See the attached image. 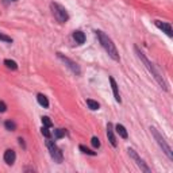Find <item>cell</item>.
<instances>
[{
    "mask_svg": "<svg viewBox=\"0 0 173 173\" xmlns=\"http://www.w3.org/2000/svg\"><path fill=\"white\" fill-rule=\"evenodd\" d=\"M110 83H111V88H112V92H114V96H115V100L118 103H120L122 99H120V95H119V88H118V84H116L115 78L110 77Z\"/></svg>",
    "mask_w": 173,
    "mask_h": 173,
    "instance_id": "10",
    "label": "cell"
},
{
    "mask_svg": "<svg viewBox=\"0 0 173 173\" xmlns=\"http://www.w3.org/2000/svg\"><path fill=\"white\" fill-rule=\"evenodd\" d=\"M11 2H16V0H11Z\"/></svg>",
    "mask_w": 173,
    "mask_h": 173,
    "instance_id": "26",
    "label": "cell"
},
{
    "mask_svg": "<svg viewBox=\"0 0 173 173\" xmlns=\"http://www.w3.org/2000/svg\"><path fill=\"white\" fill-rule=\"evenodd\" d=\"M86 105L91 108L92 111H96L100 108V104L96 102V100H92V99H86Z\"/></svg>",
    "mask_w": 173,
    "mask_h": 173,
    "instance_id": "15",
    "label": "cell"
},
{
    "mask_svg": "<svg viewBox=\"0 0 173 173\" xmlns=\"http://www.w3.org/2000/svg\"><path fill=\"white\" fill-rule=\"evenodd\" d=\"M78 147H80V150L83 151L84 154H88V156H96V151H92L91 149H88V147H86V146L80 145V146H78Z\"/></svg>",
    "mask_w": 173,
    "mask_h": 173,
    "instance_id": "19",
    "label": "cell"
},
{
    "mask_svg": "<svg viewBox=\"0 0 173 173\" xmlns=\"http://www.w3.org/2000/svg\"><path fill=\"white\" fill-rule=\"evenodd\" d=\"M134 50H135V53H137L138 58H139L141 61L143 62V65H145V68L149 70V73H150V74L154 77V80H156L157 83H158V85L161 86V88L164 89V91H168V85H166V83H165L164 77H162V76L159 74V72H158V70H157L156 68H154V65L151 64V62L149 61L147 58H146V56L142 53V51L139 50V49L137 47V46H134Z\"/></svg>",
    "mask_w": 173,
    "mask_h": 173,
    "instance_id": "1",
    "label": "cell"
},
{
    "mask_svg": "<svg viewBox=\"0 0 173 173\" xmlns=\"http://www.w3.org/2000/svg\"><path fill=\"white\" fill-rule=\"evenodd\" d=\"M37 100H38V103H39V104L42 105L43 108H47V107H49V100H47V97H46L45 95L39 93V95L37 96Z\"/></svg>",
    "mask_w": 173,
    "mask_h": 173,
    "instance_id": "14",
    "label": "cell"
},
{
    "mask_svg": "<svg viewBox=\"0 0 173 173\" xmlns=\"http://www.w3.org/2000/svg\"><path fill=\"white\" fill-rule=\"evenodd\" d=\"M150 132H151V134H153L154 139L157 141V143H158V145H159V147L162 149V151H164V153L168 156V158H169V159H173V153H172V149H170V146L166 143V141H165V138L162 137V135L158 132V130H157L156 127H150Z\"/></svg>",
    "mask_w": 173,
    "mask_h": 173,
    "instance_id": "3",
    "label": "cell"
},
{
    "mask_svg": "<svg viewBox=\"0 0 173 173\" xmlns=\"http://www.w3.org/2000/svg\"><path fill=\"white\" fill-rule=\"evenodd\" d=\"M50 8H51V12H53L54 18L57 19V20L59 22V23H65V22H68V19H69V15H68L66 10H65L64 7H62L61 4H58V3H51L50 4Z\"/></svg>",
    "mask_w": 173,
    "mask_h": 173,
    "instance_id": "4",
    "label": "cell"
},
{
    "mask_svg": "<svg viewBox=\"0 0 173 173\" xmlns=\"http://www.w3.org/2000/svg\"><path fill=\"white\" fill-rule=\"evenodd\" d=\"M115 131L118 132V134L120 135L123 139H127V137H129V132H127L126 127H124L123 124H116V126H115Z\"/></svg>",
    "mask_w": 173,
    "mask_h": 173,
    "instance_id": "12",
    "label": "cell"
},
{
    "mask_svg": "<svg viewBox=\"0 0 173 173\" xmlns=\"http://www.w3.org/2000/svg\"><path fill=\"white\" fill-rule=\"evenodd\" d=\"M7 111V105L4 102H0V112H5Z\"/></svg>",
    "mask_w": 173,
    "mask_h": 173,
    "instance_id": "24",
    "label": "cell"
},
{
    "mask_svg": "<svg viewBox=\"0 0 173 173\" xmlns=\"http://www.w3.org/2000/svg\"><path fill=\"white\" fill-rule=\"evenodd\" d=\"M46 146H47L49 151H50L51 158H53L57 164H61L62 159H64V156H62V151L59 150V147L54 143V141H50L47 138V141H46Z\"/></svg>",
    "mask_w": 173,
    "mask_h": 173,
    "instance_id": "5",
    "label": "cell"
},
{
    "mask_svg": "<svg viewBox=\"0 0 173 173\" xmlns=\"http://www.w3.org/2000/svg\"><path fill=\"white\" fill-rule=\"evenodd\" d=\"M154 24H156L159 30H162L164 32H166L168 37H173L172 26H170L169 23H166V22H161V20H156V22H154Z\"/></svg>",
    "mask_w": 173,
    "mask_h": 173,
    "instance_id": "8",
    "label": "cell"
},
{
    "mask_svg": "<svg viewBox=\"0 0 173 173\" xmlns=\"http://www.w3.org/2000/svg\"><path fill=\"white\" fill-rule=\"evenodd\" d=\"M57 56H58V58H59V59H62V61H64L65 64H66V66L69 68V69L72 70V72L74 73V74H77V76H78V74H80V73H81L80 66H78V65L76 64L74 61H72V59H70V58H68V57H64L61 53H57Z\"/></svg>",
    "mask_w": 173,
    "mask_h": 173,
    "instance_id": "7",
    "label": "cell"
},
{
    "mask_svg": "<svg viewBox=\"0 0 173 173\" xmlns=\"http://www.w3.org/2000/svg\"><path fill=\"white\" fill-rule=\"evenodd\" d=\"M127 151H129V156L131 157V158L134 159L135 162H137V165H138V166L141 168V170H143V172H145V173H150V172H151V170H150V168H149L147 165L145 164V161H143V159L141 158L139 156H138V153L134 150V149H127Z\"/></svg>",
    "mask_w": 173,
    "mask_h": 173,
    "instance_id": "6",
    "label": "cell"
},
{
    "mask_svg": "<svg viewBox=\"0 0 173 173\" xmlns=\"http://www.w3.org/2000/svg\"><path fill=\"white\" fill-rule=\"evenodd\" d=\"M96 35H97V39H99L100 45H102L103 49L108 53V56H110L114 61H119V53H118V50H116L114 42L111 41V38L108 37L107 34H104L103 31H100V30L96 31Z\"/></svg>",
    "mask_w": 173,
    "mask_h": 173,
    "instance_id": "2",
    "label": "cell"
},
{
    "mask_svg": "<svg viewBox=\"0 0 173 173\" xmlns=\"http://www.w3.org/2000/svg\"><path fill=\"white\" fill-rule=\"evenodd\" d=\"M73 38H74V41L78 45H83L85 42V34L83 31H74L73 32Z\"/></svg>",
    "mask_w": 173,
    "mask_h": 173,
    "instance_id": "13",
    "label": "cell"
},
{
    "mask_svg": "<svg viewBox=\"0 0 173 173\" xmlns=\"http://www.w3.org/2000/svg\"><path fill=\"white\" fill-rule=\"evenodd\" d=\"M0 41H4V42H8V43H12V38L8 37V35H5V34H2V32H0Z\"/></svg>",
    "mask_w": 173,
    "mask_h": 173,
    "instance_id": "22",
    "label": "cell"
},
{
    "mask_svg": "<svg viewBox=\"0 0 173 173\" xmlns=\"http://www.w3.org/2000/svg\"><path fill=\"white\" fill-rule=\"evenodd\" d=\"M91 143H92V146H93V147H99V146H100L99 138H97V137H93V138L91 139Z\"/></svg>",
    "mask_w": 173,
    "mask_h": 173,
    "instance_id": "23",
    "label": "cell"
},
{
    "mask_svg": "<svg viewBox=\"0 0 173 173\" xmlns=\"http://www.w3.org/2000/svg\"><path fill=\"white\" fill-rule=\"evenodd\" d=\"M15 158H16V154H15V151H14L12 149H8V150L4 151V161H5V164L12 165L14 162H15Z\"/></svg>",
    "mask_w": 173,
    "mask_h": 173,
    "instance_id": "9",
    "label": "cell"
},
{
    "mask_svg": "<svg viewBox=\"0 0 173 173\" xmlns=\"http://www.w3.org/2000/svg\"><path fill=\"white\" fill-rule=\"evenodd\" d=\"M65 134H66V131H65L64 129H56L54 130V137H56V139H61V138H64Z\"/></svg>",
    "mask_w": 173,
    "mask_h": 173,
    "instance_id": "17",
    "label": "cell"
},
{
    "mask_svg": "<svg viewBox=\"0 0 173 173\" xmlns=\"http://www.w3.org/2000/svg\"><path fill=\"white\" fill-rule=\"evenodd\" d=\"M4 127L7 130H10V131H15L16 130V124H15V122H12V120H5Z\"/></svg>",
    "mask_w": 173,
    "mask_h": 173,
    "instance_id": "18",
    "label": "cell"
},
{
    "mask_svg": "<svg viewBox=\"0 0 173 173\" xmlns=\"http://www.w3.org/2000/svg\"><path fill=\"white\" fill-rule=\"evenodd\" d=\"M4 65L8 68V69H12V70H16L18 69V64L12 59H4Z\"/></svg>",
    "mask_w": 173,
    "mask_h": 173,
    "instance_id": "16",
    "label": "cell"
},
{
    "mask_svg": "<svg viewBox=\"0 0 173 173\" xmlns=\"http://www.w3.org/2000/svg\"><path fill=\"white\" fill-rule=\"evenodd\" d=\"M19 143H20V146H23V147H26V146H24V142H23V139H22V138H19Z\"/></svg>",
    "mask_w": 173,
    "mask_h": 173,
    "instance_id": "25",
    "label": "cell"
},
{
    "mask_svg": "<svg viewBox=\"0 0 173 173\" xmlns=\"http://www.w3.org/2000/svg\"><path fill=\"white\" fill-rule=\"evenodd\" d=\"M42 123H43V126H46V127H51V126H53V122L50 120V118H49V116H42Z\"/></svg>",
    "mask_w": 173,
    "mask_h": 173,
    "instance_id": "20",
    "label": "cell"
},
{
    "mask_svg": "<svg viewBox=\"0 0 173 173\" xmlns=\"http://www.w3.org/2000/svg\"><path fill=\"white\" fill-rule=\"evenodd\" d=\"M41 132H42V135L46 138H50V135H51V132L49 131V127H46V126H43L42 129H41Z\"/></svg>",
    "mask_w": 173,
    "mask_h": 173,
    "instance_id": "21",
    "label": "cell"
},
{
    "mask_svg": "<svg viewBox=\"0 0 173 173\" xmlns=\"http://www.w3.org/2000/svg\"><path fill=\"white\" fill-rule=\"evenodd\" d=\"M107 137H108V141L111 142V145L115 147L116 146V137H115V134H114V127L111 123L107 124Z\"/></svg>",
    "mask_w": 173,
    "mask_h": 173,
    "instance_id": "11",
    "label": "cell"
}]
</instances>
